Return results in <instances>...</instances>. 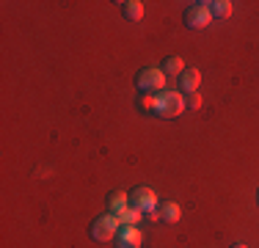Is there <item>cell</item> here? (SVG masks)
<instances>
[{
	"label": "cell",
	"mask_w": 259,
	"mask_h": 248,
	"mask_svg": "<svg viewBox=\"0 0 259 248\" xmlns=\"http://www.w3.org/2000/svg\"><path fill=\"white\" fill-rule=\"evenodd\" d=\"M256 201H259V193H256Z\"/></svg>",
	"instance_id": "cell-18"
},
{
	"label": "cell",
	"mask_w": 259,
	"mask_h": 248,
	"mask_svg": "<svg viewBox=\"0 0 259 248\" xmlns=\"http://www.w3.org/2000/svg\"><path fill=\"white\" fill-rule=\"evenodd\" d=\"M113 243H116V248H141V243H144V234H141L138 226H121Z\"/></svg>",
	"instance_id": "cell-6"
},
{
	"label": "cell",
	"mask_w": 259,
	"mask_h": 248,
	"mask_svg": "<svg viewBox=\"0 0 259 248\" xmlns=\"http://www.w3.org/2000/svg\"><path fill=\"white\" fill-rule=\"evenodd\" d=\"M182 20H185V25H188L190 30H201V28H207V25L212 22V14H209L207 3H193V6L185 9Z\"/></svg>",
	"instance_id": "cell-4"
},
{
	"label": "cell",
	"mask_w": 259,
	"mask_h": 248,
	"mask_svg": "<svg viewBox=\"0 0 259 248\" xmlns=\"http://www.w3.org/2000/svg\"><path fill=\"white\" fill-rule=\"evenodd\" d=\"M146 218H149V221H160V210H155V213H149Z\"/></svg>",
	"instance_id": "cell-16"
},
{
	"label": "cell",
	"mask_w": 259,
	"mask_h": 248,
	"mask_svg": "<svg viewBox=\"0 0 259 248\" xmlns=\"http://www.w3.org/2000/svg\"><path fill=\"white\" fill-rule=\"evenodd\" d=\"M207 9L212 14V20H226V17H232L234 3H229V0H207Z\"/></svg>",
	"instance_id": "cell-8"
},
{
	"label": "cell",
	"mask_w": 259,
	"mask_h": 248,
	"mask_svg": "<svg viewBox=\"0 0 259 248\" xmlns=\"http://www.w3.org/2000/svg\"><path fill=\"white\" fill-rule=\"evenodd\" d=\"M182 218V210H180V204L177 201H165V204H160V221H165V223H177Z\"/></svg>",
	"instance_id": "cell-9"
},
{
	"label": "cell",
	"mask_w": 259,
	"mask_h": 248,
	"mask_svg": "<svg viewBox=\"0 0 259 248\" xmlns=\"http://www.w3.org/2000/svg\"><path fill=\"white\" fill-rule=\"evenodd\" d=\"M165 74H182L185 72V64H182V58L180 55H168V58L163 61V66H160Z\"/></svg>",
	"instance_id": "cell-13"
},
{
	"label": "cell",
	"mask_w": 259,
	"mask_h": 248,
	"mask_svg": "<svg viewBox=\"0 0 259 248\" xmlns=\"http://www.w3.org/2000/svg\"><path fill=\"white\" fill-rule=\"evenodd\" d=\"M113 215L119 218L121 226H135V223L141 221V215H144V213H141V210H135L133 204H127L124 210H119V213H113Z\"/></svg>",
	"instance_id": "cell-10"
},
{
	"label": "cell",
	"mask_w": 259,
	"mask_h": 248,
	"mask_svg": "<svg viewBox=\"0 0 259 248\" xmlns=\"http://www.w3.org/2000/svg\"><path fill=\"white\" fill-rule=\"evenodd\" d=\"M121 223L116 218L113 213L108 215H100V218H94V223L89 226V234L94 243H108V240H116V234H119Z\"/></svg>",
	"instance_id": "cell-2"
},
{
	"label": "cell",
	"mask_w": 259,
	"mask_h": 248,
	"mask_svg": "<svg viewBox=\"0 0 259 248\" xmlns=\"http://www.w3.org/2000/svg\"><path fill=\"white\" fill-rule=\"evenodd\" d=\"M130 204V196L124 193V190H113V193L108 196V207H110V213H119V210H124Z\"/></svg>",
	"instance_id": "cell-12"
},
{
	"label": "cell",
	"mask_w": 259,
	"mask_h": 248,
	"mask_svg": "<svg viewBox=\"0 0 259 248\" xmlns=\"http://www.w3.org/2000/svg\"><path fill=\"white\" fill-rule=\"evenodd\" d=\"M185 105H188V108H201V97L199 94H188V102Z\"/></svg>",
	"instance_id": "cell-15"
},
{
	"label": "cell",
	"mask_w": 259,
	"mask_h": 248,
	"mask_svg": "<svg viewBox=\"0 0 259 248\" xmlns=\"http://www.w3.org/2000/svg\"><path fill=\"white\" fill-rule=\"evenodd\" d=\"M121 14H124L130 22H138L141 17H144V3H141V0H127V3H121Z\"/></svg>",
	"instance_id": "cell-11"
},
{
	"label": "cell",
	"mask_w": 259,
	"mask_h": 248,
	"mask_svg": "<svg viewBox=\"0 0 259 248\" xmlns=\"http://www.w3.org/2000/svg\"><path fill=\"white\" fill-rule=\"evenodd\" d=\"M130 204H133L135 210H141L144 215H149V213H155V210H160L155 190H149V188H135L133 193H130Z\"/></svg>",
	"instance_id": "cell-5"
},
{
	"label": "cell",
	"mask_w": 259,
	"mask_h": 248,
	"mask_svg": "<svg viewBox=\"0 0 259 248\" xmlns=\"http://www.w3.org/2000/svg\"><path fill=\"white\" fill-rule=\"evenodd\" d=\"M232 248H248V245H243V243H234Z\"/></svg>",
	"instance_id": "cell-17"
},
{
	"label": "cell",
	"mask_w": 259,
	"mask_h": 248,
	"mask_svg": "<svg viewBox=\"0 0 259 248\" xmlns=\"http://www.w3.org/2000/svg\"><path fill=\"white\" fill-rule=\"evenodd\" d=\"M185 110V99L177 91H160L155 94V116L160 119H177Z\"/></svg>",
	"instance_id": "cell-1"
},
{
	"label": "cell",
	"mask_w": 259,
	"mask_h": 248,
	"mask_svg": "<svg viewBox=\"0 0 259 248\" xmlns=\"http://www.w3.org/2000/svg\"><path fill=\"white\" fill-rule=\"evenodd\" d=\"M135 86L144 94H160L165 91V72L163 69H141L135 77Z\"/></svg>",
	"instance_id": "cell-3"
},
{
	"label": "cell",
	"mask_w": 259,
	"mask_h": 248,
	"mask_svg": "<svg viewBox=\"0 0 259 248\" xmlns=\"http://www.w3.org/2000/svg\"><path fill=\"white\" fill-rule=\"evenodd\" d=\"M141 108L155 113V94H144V97H141Z\"/></svg>",
	"instance_id": "cell-14"
},
{
	"label": "cell",
	"mask_w": 259,
	"mask_h": 248,
	"mask_svg": "<svg viewBox=\"0 0 259 248\" xmlns=\"http://www.w3.org/2000/svg\"><path fill=\"white\" fill-rule=\"evenodd\" d=\"M201 86V72L199 69H185L180 74V91L182 94H196Z\"/></svg>",
	"instance_id": "cell-7"
}]
</instances>
